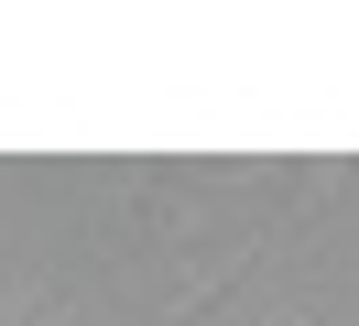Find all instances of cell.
Wrapping results in <instances>:
<instances>
[{
  "label": "cell",
  "mask_w": 359,
  "mask_h": 326,
  "mask_svg": "<svg viewBox=\"0 0 359 326\" xmlns=\"http://www.w3.org/2000/svg\"><path fill=\"white\" fill-rule=\"evenodd\" d=\"M272 326H359V315H348L337 294H283V304H272Z\"/></svg>",
  "instance_id": "7a4b0ae2"
},
{
  "label": "cell",
  "mask_w": 359,
  "mask_h": 326,
  "mask_svg": "<svg viewBox=\"0 0 359 326\" xmlns=\"http://www.w3.org/2000/svg\"><path fill=\"white\" fill-rule=\"evenodd\" d=\"M88 239L109 261H163V272H175L196 239H218V207H207V196H175V185H109L88 207Z\"/></svg>",
  "instance_id": "6da1fadb"
}]
</instances>
